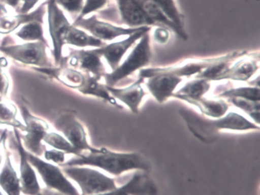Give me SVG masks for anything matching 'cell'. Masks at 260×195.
I'll list each match as a JSON object with an SVG mask.
<instances>
[{
	"instance_id": "6da1fadb",
	"label": "cell",
	"mask_w": 260,
	"mask_h": 195,
	"mask_svg": "<svg viewBox=\"0 0 260 195\" xmlns=\"http://www.w3.org/2000/svg\"><path fill=\"white\" fill-rule=\"evenodd\" d=\"M179 113L188 131L200 141L211 143L218 138L220 131H259V125L236 111H228L223 117L210 118L188 108H180Z\"/></svg>"
},
{
	"instance_id": "7a4b0ae2",
	"label": "cell",
	"mask_w": 260,
	"mask_h": 195,
	"mask_svg": "<svg viewBox=\"0 0 260 195\" xmlns=\"http://www.w3.org/2000/svg\"><path fill=\"white\" fill-rule=\"evenodd\" d=\"M92 166L114 176L129 171L149 172L150 164L144 155L138 152H118L106 148L92 147L74 155L61 166Z\"/></svg>"
},
{
	"instance_id": "3957f363",
	"label": "cell",
	"mask_w": 260,
	"mask_h": 195,
	"mask_svg": "<svg viewBox=\"0 0 260 195\" xmlns=\"http://www.w3.org/2000/svg\"><path fill=\"white\" fill-rule=\"evenodd\" d=\"M152 58L150 31L144 34L135 44L124 61L115 70L103 76L108 86H115L118 82L127 79L135 72L140 71L150 64Z\"/></svg>"
},
{
	"instance_id": "277c9868",
	"label": "cell",
	"mask_w": 260,
	"mask_h": 195,
	"mask_svg": "<svg viewBox=\"0 0 260 195\" xmlns=\"http://www.w3.org/2000/svg\"><path fill=\"white\" fill-rule=\"evenodd\" d=\"M66 176L75 181L81 190L80 195H93L116 188L115 180L103 172L84 166H63Z\"/></svg>"
},
{
	"instance_id": "5b68a950",
	"label": "cell",
	"mask_w": 260,
	"mask_h": 195,
	"mask_svg": "<svg viewBox=\"0 0 260 195\" xmlns=\"http://www.w3.org/2000/svg\"><path fill=\"white\" fill-rule=\"evenodd\" d=\"M226 54L207 58H194L181 61L179 63L164 67H149L139 71V77L144 79L156 74H170L178 77L185 78L196 76L210 66L223 60Z\"/></svg>"
},
{
	"instance_id": "8992f818",
	"label": "cell",
	"mask_w": 260,
	"mask_h": 195,
	"mask_svg": "<svg viewBox=\"0 0 260 195\" xmlns=\"http://www.w3.org/2000/svg\"><path fill=\"white\" fill-rule=\"evenodd\" d=\"M26 155L28 161L36 168L47 187L65 195H80L77 187L68 180L58 166L45 161L27 150Z\"/></svg>"
},
{
	"instance_id": "52a82bcc",
	"label": "cell",
	"mask_w": 260,
	"mask_h": 195,
	"mask_svg": "<svg viewBox=\"0 0 260 195\" xmlns=\"http://www.w3.org/2000/svg\"><path fill=\"white\" fill-rule=\"evenodd\" d=\"M20 111L25 121V135L21 136L22 144L28 152L41 156L46 150L42 142L49 126L45 120L31 114L25 105H21Z\"/></svg>"
},
{
	"instance_id": "ba28073f",
	"label": "cell",
	"mask_w": 260,
	"mask_h": 195,
	"mask_svg": "<svg viewBox=\"0 0 260 195\" xmlns=\"http://www.w3.org/2000/svg\"><path fill=\"white\" fill-rule=\"evenodd\" d=\"M54 126L63 134L65 138L78 151L79 154L93 147L88 142L84 126L79 121L74 111H63L54 120Z\"/></svg>"
},
{
	"instance_id": "9c48e42d",
	"label": "cell",
	"mask_w": 260,
	"mask_h": 195,
	"mask_svg": "<svg viewBox=\"0 0 260 195\" xmlns=\"http://www.w3.org/2000/svg\"><path fill=\"white\" fill-rule=\"evenodd\" d=\"M74 26L85 29L94 38L102 41H112L119 37L121 38L123 36H129L143 27L134 28L115 25L111 23L101 21L97 18L96 15H92L87 18H77L74 23Z\"/></svg>"
},
{
	"instance_id": "30bf717a",
	"label": "cell",
	"mask_w": 260,
	"mask_h": 195,
	"mask_svg": "<svg viewBox=\"0 0 260 195\" xmlns=\"http://www.w3.org/2000/svg\"><path fill=\"white\" fill-rule=\"evenodd\" d=\"M46 46V43L36 41L21 45L3 46L0 51L23 63L48 68L51 64L47 55Z\"/></svg>"
},
{
	"instance_id": "8fae6325",
	"label": "cell",
	"mask_w": 260,
	"mask_h": 195,
	"mask_svg": "<svg viewBox=\"0 0 260 195\" xmlns=\"http://www.w3.org/2000/svg\"><path fill=\"white\" fill-rule=\"evenodd\" d=\"M48 22L49 31L54 45V56L57 64L61 62L62 50L65 44V38L71 24L63 12L59 9L54 0H48Z\"/></svg>"
},
{
	"instance_id": "7c38bea8",
	"label": "cell",
	"mask_w": 260,
	"mask_h": 195,
	"mask_svg": "<svg viewBox=\"0 0 260 195\" xmlns=\"http://www.w3.org/2000/svg\"><path fill=\"white\" fill-rule=\"evenodd\" d=\"M152 27H143L138 31L127 36L125 39L116 42L105 44L103 47L95 48V51L106 59L111 70H114L122 62L124 55L129 49L136 44L137 41L147 32L150 31Z\"/></svg>"
},
{
	"instance_id": "4fadbf2b",
	"label": "cell",
	"mask_w": 260,
	"mask_h": 195,
	"mask_svg": "<svg viewBox=\"0 0 260 195\" xmlns=\"http://www.w3.org/2000/svg\"><path fill=\"white\" fill-rule=\"evenodd\" d=\"M16 137V148L20 159V180L22 193L25 195H39L41 192L40 184L32 166L27 158L26 149L22 144L19 131L13 128Z\"/></svg>"
},
{
	"instance_id": "5bb4252c",
	"label": "cell",
	"mask_w": 260,
	"mask_h": 195,
	"mask_svg": "<svg viewBox=\"0 0 260 195\" xmlns=\"http://www.w3.org/2000/svg\"><path fill=\"white\" fill-rule=\"evenodd\" d=\"M102 56L95 51V49L92 50H73L70 56V65L76 68L84 70L88 74L100 79L105 76L106 71V67L102 60Z\"/></svg>"
},
{
	"instance_id": "9a60e30c",
	"label": "cell",
	"mask_w": 260,
	"mask_h": 195,
	"mask_svg": "<svg viewBox=\"0 0 260 195\" xmlns=\"http://www.w3.org/2000/svg\"><path fill=\"white\" fill-rule=\"evenodd\" d=\"M144 82V79L143 78L138 77L135 82L124 88L106 86L111 95L115 100L120 101L121 103L125 105L134 114H138L143 100L147 95V91L142 85Z\"/></svg>"
},
{
	"instance_id": "2e32d148",
	"label": "cell",
	"mask_w": 260,
	"mask_h": 195,
	"mask_svg": "<svg viewBox=\"0 0 260 195\" xmlns=\"http://www.w3.org/2000/svg\"><path fill=\"white\" fill-rule=\"evenodd\" d=\"M259 68L258 51L239 58L235 63L228 68L220 80H233L236 82H248L250 80Z\"/></svg>"
},
{
	"instance_id": "e0dca14e",
	"label": "cell",
	"mask_w": 260,
	"mask_h": 195,
	"mask_svg": "<svg viewBox=\"0 0 260 195\" xmlns=\"http://www.w3.org/2000/svg\"><path fill=\"white\" fill-rule=\"evenodd\" d=\"M146 87L159 104L167 102L182 83L183 79L170 74H156L147 78Z\"/></svg>"
},
{
	"instance_id": "ac0fdd59",
	"label": "cell",
	"mask_w": 260,
	"mask_h": 195,
	"mask_svg": "<svg viewBox=\"0 0 260 195\" xmlns=\"http://www.w3.org/2000/svg\"><path fill=\"white\" fill-rule=\"evenodd\" d=\"M156 187L146 173H135L125 184L93 195H156Z\"/></svg>"
},
{
	"instance_id": "d6986e66",
	"label": "cell",
	"mask_w": 260,
	"mask_h": 195,
	"mask_svg": "<svg viewBox=\"0 0 260 195\" xmlns=\"http://www.w3.org/2000/svg\"><path fill=\"white\" fill-rule=\"evenodd\" d=\"M44 3L32 13L21 14L19 15H8V12L3 3H0V34H7L14 30L21 24L37 21L42 22L45 15V6Z\"/></svg>"
},
{
	"instance_id": "ffe728a7",
	"label": "cell",
	"mask_w": 260,
	"mask_h": 195,
	"mask_svg": "<svg viewBox=\"0 0 260 195\" xmlns=\"http://www.w3.org/2000/svg\"><path fill=\"white\" fill-rule=\"evenodd\" d=\"M121 21L128 27H153L136 0H117Z\"/></svg>"
},
{
	"instance_id": "44dd1931",
	"label": "cell",
	"mask_w": 260,
	"mask_h": 195,
	"mask_svg": "<svg viewBox=\"0 0 260 195\" xmlns=\"http://www.w3.org/2000/svg\"><path fill=\"white\" fill-rule=\"evenodd\" d=\"M180 100L196 107L202 115L210 118H219L229 111V103L223 99H209L203 97L191 99L182 98Z\"/></svg>"
},
{
	"instance_id": "7402d4cb",
	"label": "cell",
	"mask_w": 260,
	"mask_h": 195,
	"mask_svg": "<svg viewBox=\"0 0 260 195\" xmlns=\"http://www.w3.org/2000/svg\"><path fill=\"white\" fill-rule=\"evenodd\" d=\"M0 187L7 195H21L20 180L12 163L10 153L7 152L5 162L0 172Z\"/></svg>"
},
{
	"instance_id": "603a6c76",
	"label": "cell",
	"mask_w": 260,
	"mask_h": 195,
	"mask_svg": "<svg viewBox=\"0 0 260 195\" xmlns=\"http://www.w3.org/2000/svg\"><path fill=\"white\" fill-rule=\"evenodd\" d=\"M144 15L153 26L170 29L179 36V31L173 22L166 16L162 11L152 0H136Z\"/></svg>"
},
{
	"instance_id": "cb8c5ba5",
	"label": "cell",
	"mask_w": 260,
	"mask_h": 195,
	"mask_svg": "<svg viewBox=\"0 0 260 195\" xmlns=\"http://www.w3.org/2000/svg\"><path fill=\"white\" fill-rule=\"evenodd\" d=\"M166 16L176 26L179 31V37L182 39H188V35L185 30V17L178 7L176 0H152Z\"/></svg>"
},
{
	"instance_id": "d4e9b609",
	"label": "cell",
	"mask_w": 260,
	"mask_h": 195,
	"mask_svg": "<svg viewBox=\"0 0 260 195\" xmlns=\"http://www.w3.org/2000/svg\"><path fill=\"white\" fill-rule=\"evenodd\" d=\"M38 70L54 76L67 86L76 88L77 90L82 86L85 80V75L68 67H63L56 69L48 67V68L39 69Z\"/></svg>"
},
{
	"instance_id": "484cf974",
	"label": "cell",
	"mask_w": 260,
	"mask_h": 195,
	"mask_svg": "<svg viewBox=\"0 0 260 195\" xmlns=\"http://www.w3.org/2000/svg\"><path fill=\"white\" fill-rule=\"evenodd\" d=\"M211 82L201 78H194L188 81L183 86L173 94L175 99L180 100L182 98L196 99L205 97V94L211 90Z\"/></svg>"
},
{
	"instance_id": "4316f807",
	"label": "cell",
	"mask_w": 260,
	"mask_h": 195,
	"mask_svg": "<svg viewBox=\"0 0 260 195\" xmlns=\"http://www.w3.org/2000/svg\"><path fill=\"white\" fill-rule=\"evenodd\" d=\"M100 79L88 74L85 76V80L82 86L79 88L78 91L87 95L95 96L100 98L106 102H109L112 105L122 108L121 105H118L115 99L111 95L108 90L106 85L100 83Z\"/></svg>"
},
{
	"instance_id": "83f0119b",
	"label": "cell",
	"mask_w": 260,
	"mask_h": 195,
	"mask_svg": "<svg viewBox=\"0 0 260 195\" xmlns=\"http://www.w3.org/2000/svg\"><path fill=\"white\" fill-rule=\"evenodd\" d=\"M65 44H72L79 47L99 48L104 46L106 43L94 38L92 35H88L84 30H80L78 27L71 25L67 33Z\"/></svg>"
},
{
	"instance_id": "f1b7e54d",
	"label": "cell",
	"mask_w": 260,
	"mask_h": 195,
	"mask_svg": "<svg viewBox=\"0 0 260 195\" xmlns=\"http://www.w3.org/2000/svg\"><path fill=\"white\" fill-rule=\"evenodd\" d=\"M259 86L258 85H245L223 90L217 94L219 99H240L251 102H260Z\"/></svg>"
},
{
	"instance_id": "f546056e",
	"label": "cell",
	"mask_w": 260,
	"mask_h": 195,
	"mask_svg": "<svg viewBox=\"0 0 260 195\" xmlns=\"http://www.w3.org/2000/svg\"><path fill=\"white\" fill-rule=\"evenodd\" d=\"M16 115L17 109L15 105L7 100L5 96L0 95V123L23 131L25 124L18 120Z\"/></svg>"
},
{
	"instance_id": "4dcf8cb0",
	"label": "cell",
	"mask_w": 260,
	"mask_h": 195,
	"mask_svg": "<svg viewBox=\"0 0 260 195\" xmlns=\"http://www.w3.org/2000/svg\"><path fill=\"white\" fill-rule=\"evenodd\" d=\"M43 141L57 150L62 151L68 154H73L74 155L79 154L78 151L74 146L64 137L57 133H47L44 137Z\"/></svg>"
},
{
	"instance_id": "1f68e13d",
	"label": "cell",
	"mask_w": 260,
	"mask_h": 195,
	"mask_svg": "<svg viewBox=\"0 0 260 195\" xmlns=\"http://www.w3.org/2000/svg\"><path fill=\"white\" fill-rule=\"evenodd\" d=\"M16 35L25 41H37L46 43L44 38L42 22L40 21H32L26 23V24L16 33Z\"/></svg>"
},
{
	"instance_id": "d6a6232c",
	"label": "cell",
	"mask_w": 260,
	"mask_h": 195,
	"mask_svg": "<svg viewBox=\"0 0 260 195\" xmlns=\"http://www.w3.org/2000/svg\"><path fill=\"white\" fill-rule=\"evenodd\" d=\"M228 102L241 110L243 112L252 118L254 123L259 125L260 102H251V101L240 99H228Z\"/></svg>"
},
{
	"instance_id": "836d02e7",
	"label": "cell",
	"mask_w": 260,
	"mask_h": 195,
	"mask_svg": "<svg viewBox=\"0 0 260 195\" xmlns=\"http://www.w3.org/2000/svg\"><path fill=\"white\" fill-rule=\"evenodd\" d=\"M109 0H86L83 9L77 18H84L92 12H96L106 6Z\"/></svg>"
},
{
	"instance_id": "e575fe53",
	"label": "cell",
	"mask_w": 260,
	"mask_h": 195,
	"mask_svg": "<svg viewBox=\"0 0 260 195\" xmlns=\"http://www.w3.org/2000/svg\"><path fill=\"white\" fill-rule=\"evenodd\" d=\"M57 4L66 9L71 14H80L84 5V0H54Z\"/></svg>"
},
{
	"instance_id": "d590c367",
	"label": "cell",
	"mask_w": 260,
	"mask_h": 195,
	"mask_svg": "<svg viewBox=\"0 0 260 195\" xmlns=\"http://www.w3.org/2000/svg\"><path fill=\"white\" fill-rule=\"evenodd\" d=\"M66 154V152L55 149H50V150L46 149L44 152V155L47 161H52L59 166H62L66 161V158H65Z\"/></svg>"
},
{
	"instance_id": "8d00e7d4",
	"label": "cell",
	"mask_w": 260,
	"mask_h": 195,
	"mask_svg": "<svg viewBox=\"0 0 260 195\" xmlns=\"http://www.w3.org/2000/svg\"><path fill=\"white\" fill-rule=\"evenodd\" d=\"M153 38L159 44H166L170 40L169 29L164 27H156L153 32Z\"/></svg>"
},
{
	"instance_id": "74e56055",
	"label": "cell",
	"mask_w": 260,
	"mask_h": 195,
	"mask_svg": "<svg viewBox=\"0 0 260 195\" xmlns=\"http://www.w3.org/2000/svg\"><path fill=\"white\" fill-rule=\"evenodd\" d=\"M9 79L0 67V95L6 96L8 92Z\"/></svg>"
},
{
	"instance_id": "f35d334b",
	"label": "cell",
	"mask_w": 260,
	"mask_h": 195,
	"mask_svg": "<svg viewBox=\"0 0 260 195\" xmlns=\"http://www.w3.org/2000/svg\"><path fill=\"white\" fill-rule=\"evenodd\" d=\"M38 1L39 0H23L24 3L20 9L21 14L28 13V11L34 7Z\"/></svg>"
},
{
	"instance_id": "ab89813d",
	"label": "cell",
	"mask_w": 260,
	"mask_h": 195,
	"mask_svg": "<svg viewBox=\"0 0 260 195\" xmlns=\"http://www.w3.org/2000/svg\"><path fill=\"white\" fill-rule=\"evenodd\" d=\"M0 1H1V3H6L11 7L16 8L19 6L21 0H0Z\"/></svg>"
},
{
	"instance_id": "60d3db41",
	"label": "cell",
	"mask_w": 260,
	"mask_h": 195,
	"mask_svg": "<svg viewBox=\"0 0 260 195\" xmlns=\"http://www.w3.org/2000/svg\"><path fill=\"white\" fill-rule=\"evenodd\" d=\"M3 135L0 137V165H1V162H2L3 160V155H2V150H1V147H2L3 143L5 142L6 137H7V131H4L3 133Z\"/></svg>"
},
{
	"instance_id": "b9f144b4",
	"label": "cell",
	"mask_w": 260,
	"mask_h": 195,
	"mask_svg": "<svg viewBox=\"0 0 260 195\" xmlns=\"http://www.w3.org/2000/svg\"><path fill=\"white\" fill-rule=\"evenodd\" d=\"M0 195H4V193H3L2 192L0 191Z\"/></svg>"
}]
</instances>
